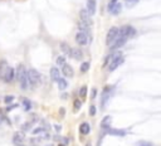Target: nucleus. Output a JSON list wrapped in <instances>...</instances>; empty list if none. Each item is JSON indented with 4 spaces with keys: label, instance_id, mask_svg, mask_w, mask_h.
<instances>
[{
    "label": "nucleus",
    "instance_id": "26",
    "mask_svg": "<svg viewBox=\"0 0 161 146\" xmlns=\"http://www.w3.org/2000/svg\"><path fill=\"white\" fill-rule=\"evenodd\" d=\"M136 146H154V145H152V142H150V141L141 140V141H137L136 142Z\"/></svg>",
    "mask_w": 161,
    "mask_h": 146
},
{
    "label": "nucleus",
    "instance_id": "7",
    "mask_svg": "<svg viewBox=\"0 0 161 146\" xmlns=\"http://www.w3.org/2000/svg\"><path fill=\"white\" fill-rule=\"evenodd\" d=\"M15 77V71H14V68H11V67H6L5 69V72H4V81L6 82V83H10V82H13V79H14Z\"/></svg>",
    "mask_w": 161,
    "mask_h": 146
},
{
    "label": "nucleus",
    "instance_id": "18",
    "mask_svg": "<svg viewBox=\"0 0 161 146\" xmlns=\"http://www.w3.org/2000/svg\"><path fill=\"white\" fill-rule=\"evenodd\" d=\"M50 78L53 79V81H58L59 78H61V72L58 71V68H55V67H53V68H50Z\"/></svg>",
    "mask_w": 161,
    "mask_h": 146
},
{
    "label": "nucleus",
    "instance_id": "24",
    "mask_svg": "<svg viewBox=\"0 0 161 146\" xmlns=\"http://www.w3.org/2000/svg\"><path fill=\"white\" fill-rule=\"evenodd\" d=\"M90 67H91V63H90V62H83V63L81 64V68H79V69H81L82 73H86L88 69H90Z\"/></svg>",
    "mask_w": 161,
    "mask_h": 146
},
{
    "label": "nucleus",
    "instance_id": "35",
    "mask_svg": "<svg viewBox=\"0 0 161 146\" xmlns=\"http://www.w3.org/2000/svg\"><path fill=\"white\" fill-rule=\"evenodd\" d=\"M96 92H97V90H96V88H93V90H92V98L96 97Z\"/></svg>",
    "mask_w": 161,
    "mask_h": 146
},
{
    "label": "nucleus",
    "instance_id": "28",
    "mask_svg": "<svg viewBox=\"0 0 161 146\" xmlns=\"http://www.w3.org/2000/svg\"><path fill=\"white\" fill-rule=\"evenodd\" d=\"M55 63H57L58 66H64V64H65V58H64L63 56H59L58 58H57Z\"/></svg>",
    "mask_w": 161,
    "mask_h": 146
},
{
    "label": "nucleus",
    "instance_id": "3",
    "mask_svg": "<svg viewBox=\"0 0 161 146\" xmlns=\"http://www.w3.org/2000/svg\"><path fill=\"white\" fill-rule=\"evenodd\" d=\"M135 34H136V29H135L134 27H131V25H125V27H122L121 29H118V35L127 38V39L131 37H134Z\"/></svg>",
    "mask_w": 161,
    "mask_h": 146
},
{
    "label": "nucleus",
    "instance_id": "17",
    "mask_svg": "<svg viewBox=\"0 0 161 146\" xmlns=\"http://www.w3.org/2000/svg\"><path fill=\"white\" fill-rule=\"evenodd\" d=\"M24 141V134H21V132H17V134L14 135V137H13V142H14L15 145H20L21 142Z\"/></svg>",
    "mask_w": 161,
    "mask_h": 146
},
{
    "label": "nucleus",
    "instance_id": "30",
    "mask_svg": "<svg viewBox=\"0 0 161 146\" xmlns=\"http://www.w3.org/2000/svg\"><path fill=\"white\" fill-rule=\"evenodd\" d=\"M43 134H45V131H44V129H42V127H38L33 131V135H43Z\"/></svg>",
    "mask_w": 161,
    "mask_h": 146
},
{
    "label": "nucleus",
    "instance_id": "25",
    "mask_svg": "<svg viewBox=\"0 0 161 146\" xmlns=\"http://www.w3.org/2000/svg\"><path fill=\"white\" fill-rule=\"evenodd\" d=\"M138 1H140V0H125L126 6H127V8H134V6L136 5Z\"/></svg>",
    "mask_w": 161,
    "mask_h": 146
},
{
    "label": "nucleus",
    "instance_id": "2",
    "mask_svg": "<svg viewBox=\"0 0 161 146\" xmlns=\"http://www.w3.org/2000/svg\"><path fill=\"white\" fill-rule=\"evenodd\" d=\"M27 76H28V83L29 84L31 83L33 86H38L42 82V76H40V73L34 68H30L29 71H27Z\"/></svg>",
    "mask_w": 161,
    "mask_h": 146
},
{
    "label": "nucleus",
    "instance_id": "16",
    "mask_svg": "<svg viewBox=\"0 0 161 146\" xmlns=\"http://www.w3.org/2000/svg\"><path fill=\"white\" fill-rule=\"evenodd\" d=\"M111 123H112V117L111 116H105L102 120V122H101V126H102V129H110L111 127Z\"/></svg>",
    "mask_w": 161,
    "mask_h": 146
},
{
    "label": "nucleus",
    "instance_id": "34",
    "mask_svg": "<svg viewBox=\"0 0 161 146\" xmlns=\"http://www.w3.org/2000/svg\"><path fill=\"white\" fill-rule=\"evenodd\" d=\"M13 100H14V97H13V96H6V97L4 98L5 103H10V102H13Z\"/></svg>",
    "mask_w": 161,
    "mask_h": 146
},
{
    "label": "nucleus",
    "instance_id": "15",
    "mask_svg": "<svg viewBox=\"0 0 161 146\" xmlns=\"http://www.w3.org/2000/svg\"><path fill=\"white\" fill-rule=\"evenodd\" d=\"M122 52H120V50H117V52H115V53H111L108 57L106 58V61H105V66H107V64H110L112 61H115L116 58H118V57H121L122 54H121Z\"/></svg>",
    "mask_w": 161,
    "mask_h": 146
},
{
    "label": "nucleus",
    "instance_id": "8",
    "mask_svg": "<svg viewBox=\"0 0 161 146\" xmlns=\"http://www.w3.org/2000/svg\"><path fill=\"white\" fill-rule=\"evenodd\" d=\"M101 96H102V108H105L107 102H108L110 97H111V87H105V90H103V92L101 93Z\"/></svg>",
    "mask_w": 161,
    "mask_h": 146
},
{
    "label": "nucleus",
    "instance_id": "19",
    "mask_svg": "<svg viewBox=\"0 0 161 146\" xmlns=\"http://www.w3.org/2000/svg\"><path fill=\"white\" fill-rule=\"evenodd\" d=\"M90 131H91V126L88 125L87 122L81 123V126H79V132H81L82 135H88V134H90Z\"/></svg>",
    "mask_w": 161,
    "mask_h": 146
},
{
    "label": "nucleus",
    "instance_id": "23",
    "mask_svg": "<svg viewBox=\"0 0 161 146\" xmlns=\"http://www.w3.org/2000/svg\"><path fill=\"white\" fill-rule=\"evenodd\" d=\"M58 88L61 91H63V90H65V88L68 87V83H67V81H65V79H63V78H59L58 81Z\"/></svg>",
    "mask_w": 161,
    "mask_h": 146
},
{
    "label": "nucleus",
    "instance_id": "32",
    "mask_svg": "<svg viewBox=\"0 0 161 146\" xmlns=\"http://www.w3.org/2000/svg\"><path fill=\"white\" fill-rule=\"evenodd\" d=\"M81 106H82V102L79 100H75L74 101V111H78L81 108Z\"/></svg>",
    "mask_w": 161,
    "mask_h": 146
},
{
    "label": "nucleus",
    "instance_id": "6",
    "mask_svg": "<svg viewBox=\"0 0 161 146\" xmlns=\"http://www.w3.org/2000/svg\"><path fill=\"white\" fill-rule=\"evenodd\" d=\"M127 42V38H124V37H117L115 40H113V43L112 44H110L111 46V49H120L122 46H125V43Z\"/></svg>",
    "mask_w": 161,
    "mask_h": 146
},
{
    "label": "nucleus",
    "instance_id": "11",
    "mask_svg": "<svg viewBox=\"0 0 161 146\" xmlns=\"http://www.w3.org/2000/svg\"><path fill=\"white\" fill-rule=\"evenodd\" d=\"M87 13L92 17L96 14V0H88L87 1Z\"/></svg>",
    "mask_w": 161,
    "mask_h": 146
},
{
    "label": "nucleus",
    "instance_id": "13",
    "mask_svg": "<svg viewBox=\"0 0 161 146\" xmlns=\"http://www.w3.org/2000/svg\"><path fill=\"white\" fill-rule=\"evenodd\" d=\"M106 131L108 132L110 135H113V136H125V135H126V131H125V130H118V129H112V127H110V129H107Z\"/></svg>",
    "mask_w": 161,
    "mask_h": 146
},
{
    "label": "nucleus",
    "instance_id": "22",
    "mask_svg": "<svg viewBox=\"0 0 161 146\" xmlns=\"http://www.w3.org/2000/svg\"><path fill=\"white\" fill-rule=\"evenodd\" d=\"M71 57H73L74 59L79 61V59H82V57H83V54H82V50H81V49H72Z\"/></svg>",
    "mask_w": 161,
    "mask_h": 146
},
{
    "label": "nucleus",
    "instance_id": "12",
    "mask_svg": "<svg viewBox=\"0 0 161 146\" xmlns=\"http://www.w3.org/2000/svg\"><path fill=\"white\" fill-rule=\"evenodd\" d=\"M59 47H61V50H62L63 53H64L65 56H69V57H71V54H72V48H71V46H69L68 43L62 42L61 44H59Z\"/></svg>",
    "mask_w": 161,
    "mask_h": 146
},
{
    "label": "nucleus",
    "instance_id": "1",
    "mask_svg": "<svg viewBox=\"0 0 161 146\" xmlns=\"http://www.w3.org/2000/svg\"><path fill=\"white\" fill-rule=\"evenodd\" d=\"M17 78L19 82V86H20L21 90H27L29 87V83H28V76H27V69L23 64H19L18 69H17Z\"/></svg>",
    "mask_w": 161,
    "mask_h": 146
},
{
    "label": "nucleus",
    "instance_id": "14",
    "mask_svg": "<svg viewBox=\"0 0 161 146\" xmlns=\"http://www.w3.org/2000/svg\"><path fill=\"white\" fill-rule=\"evenodd\" d=\"M62 73L65 77H73V68L69 64H64L62 66Z\"/></svg>",
    "mask_w": 161,
    "mask_h": 146
},
{
    "label": "nucleus",
    "instance_id": "9",
    "mask_svg": "<svg viewBox=\"0 0 161 146\" xmlns=\"http://www.w3.org/2000/svg\"><path fill=\"white\" fill-rule=\"evenodd\" d=\"M79 18H81V21L86 23L88 25H92V19H91V15L87 13L86 9H82L79 11Z\"/></svg>",
    "mask_w": 161,
    "mask_h": 146
},
{
    "label": "nucleus",
    "instance_id": "31",
    "mask_svg": "<svg viewBox=\"0 0 161 146\" xmlns=\"http://www.w3.org/2000/svg\"><path fill=\"white\" fill-rule=\"evenodd\" d=\"M117 1H118V0H111V1L108 3V5H107V10L111 11V9L113 8V6H115V4H116Z\"/></svg>",
    "mask_w": 161,
    "mask_h": 146
},
{
    "label": "nucleus",
    "instance_id": "33",
    "mask_svg": "<svg viewBox=\"0 0 161 146\" xmlns=\"http://www.w3.org/2000/svg\"><path fill=\"white\" fill-rule=\"evenodd\" d=\"M90 115L91 116L96 115V107H94V104H91V107H90Z\"/></svg>",
    "mask_w": 161,
    "mask_h": 146
},
{
    "label": "nucleus",
    "instance_id": "21",
    "mask_svg": "<svg viewBox=\"0 0 161 146\" xmlns=\"http://www.w3.org/2000/svg\"><path fill=\"white\" fill-rule=\"evenodd\" d=\"M78 28H79L81 31H84L87 35H90V25L88 24L83 23V21H79V23H78Z\"/></svg>",
    "mask_w": 161,
    "mask_h": 146
},
{
    "label": "nucleus",
    "instance_id": "20",
    "mask_svg": "<svg viewBox=\"0 0 161 146\" xmlns=\"http://www.w3.org/2000/svg\"><path fill=\"white\" fill-rule=\"evenodd\" d=\"M121 10H122V5H121V3H120V1H117L115 4V6L111 9V11H110V13H111L112 15H118L120 13H121Z\"/></svg>",
    "mask_w": 161,
    "mask_h": 146
},
{
    "label": "nucleus",
    "instance_id": "10",
    "mask_svg": "<svg viewBox=\"0 0 161 146\" xmlns=\"http://www.w3.org/2000/svg\"><path fill=\"white\" fill-rule=\"evenodd\" d=\"M124 61H125V59H124V57H122V56L118 57V58H116L115 61H112V62L108 64V71H110V72H111V71H115L116 68H118L120 66L124 63Z\"/></svg>",
    "mask_w": 161,
    "mask_h": 146
},
{
    "label": "nucleus",
    "instance_id": "37",
    "mask_svg": "<svg viewBox=\"0 0 161 146\" xmlns=\"http://www.w3.org/2000/svg\"><path fill=\"white\" fill-rule=\"evenodd\" d=\"M58 146H65V145H58Z\"/></svg>",
    "mask_w": 161,
    "mask_h": 146
},
{
    "label": "nucleus",
    "instance_id": "27",
    "mask_svg": "<svg viewBox=\"0 0 161 146\" xmlns=\"http://www.w3.org/2000/svg\"><path fill=\"white\" fill-rule=\"evenodd\" d=\"M23 107H24V110H25V111H29V110H30V107H31L30 101H29V100H23Z\"/></svg>",
    "mask_w": 161,
    "mask_h": 146
},
{
    "label": "nucleus",
    "instance_id": "29",
    "mask_svg": "<svg viewBox=\"0 0 161 146\" xmlns=\"http://www.w3.org/2000/svg\"><path fill=\"white\" fill-rule=\"evenodd\" d=\"M86 96H87V86H83V87L79 90V97L84 98Z\"/></svg>",
    "mask_w": 161,
    "mask_h": 146
},
{
    "label": "nucleus",
    "instance_id": "4",
    "mask_svg": "<svg viewBox=\"0 0 161 146\" xmlns=\"http://www.w3.org/2000/svg\"><path fill=\"white\" fill-rule=\"evenodd\" d=\"M118 37V28H116V27H112L111 29L108 30V33H107V37H106V42L107 44H112L113 43V40L116 39V38Z\"/></svg>",
    "mask_w": 161,
    "mask_h": 146
},
{
    "label": "nucleus",
    "instance_id": "36",
    "mask_svg": "<svg viewBox=\"0 0 161 146\" xmlns=\"http://www.w3.org/2000/svg\"><path fill=\"white\" fill-rule=\"evenodd\" d=\"M86 146H92V145H91V142H88V144H87Z\"/></svg>",
    "mask_w": 161,
    "mask_h": 146
},
{
    "label": "nucleus",
    "instance_id": "5",
    "mask_svg": "<svg viewBox=\"0 0 161 146\" xmlns=\"http://www.w3.org/2000/svg\"><path fill=\"white\" fill-rule=\"evenodd\" d=\"M88 38H90V35H87L84 31L79 30L75 34V42H77V44H79V46H86V44H88Z\"/></svg>",
    "mask_w": 161,
    "mask_h": 146
}]
</instances>
